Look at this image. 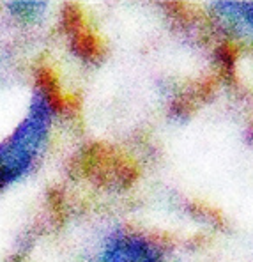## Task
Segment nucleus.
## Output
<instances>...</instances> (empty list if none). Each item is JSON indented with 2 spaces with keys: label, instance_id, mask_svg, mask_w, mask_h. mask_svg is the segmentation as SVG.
I'll return each mask as SVG.
<instances>
[{
  "label": "nucleus",
  "instance_id": "20e7f679",
  "mask_svg": "<svg viewBox=\"0 0 253 262\" xmlns=\"http://www.w3.org/2000/svg\"><path fill=\"white\" fill-rule=\"evenodd\" d=\"M7 11L16 20H21L25 23H39L44 18L48 6L44 2H9Z\"/></svg>",
  "mask_w": 253,
  "mask_h": 262
},
{
  "label": "nucleus",
  "instance_id": "f257e3e1",
  "mask_svg": "<svg viewBox=\"0 0 253 262\" xmlns=\"http://www.w3.org/2000/svg\"><path fill=\"white\" fill-rule=\"evenodd\" d=\"M55 114L48 89L37 85L32 92L29 114L16 131L0 144V190L29 174L48 137Z\"/></svg>",
  "mask_w": 253,
  "mask_h": 262
},
{
  "label": "nucleus",
  "instance_id": "f03ea898",
  "mask_svg": "<svg viewBox=\"0 0 253 262\" xmlns=\"http://www.w3.org/2000/svg\"><path fill=\"white\" fill-rule=\"evenodd\" d=\"M98 262H161V252L140 236L115 234L99 253Z\"/></svg>",
  "mask_w": 253,
  "mask_h": 262
},
{
  "label": "nucleus",
  "instance_id": "7ed1b4c3",
  "mask_svg": "<svg viewBox=\"0 0 253 262\" xmlns=\"http://www.w3.org/2000/svg\"><path fill=\"white\" fill-rule=\"evenodd\" d=\"M214 9L228 21L246 25L253 32V2H218Z\"/></svg>",
  "mask_w": 253,
  "mask_h": 262
}]
</instances>
